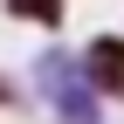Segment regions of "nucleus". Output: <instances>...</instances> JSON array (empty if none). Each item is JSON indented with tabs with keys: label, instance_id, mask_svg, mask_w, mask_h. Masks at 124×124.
I'll return each instance as SVG.
<instances>
[{
	"label": "nucleus",
	"instance_id": "nucleus-1",
	"mask_svg": "<svg viewBox=\"0 0 124 124\" xmlns=\"http://www.w3.org/2000/svg\"><path fill=\"white\" fill-rule=\"evenodd\" d=\"M90 76H97L103 90H124V48L117 41H97V48H90Z\"/></svg>",
	"mask_w": 124,
	"mask_h": 124
},
{
	"label": "nucleus",
	"instance_id": "nucleus-2",
	"mask_svg": "<svg viewBox=\"0 0 124 124\" xmlns=\"http://www.w3.org/2000/svg\"><path fill=\"white\" fill-rule=\"evenodd\" d=\"M14 14H41V21H62V0H14Z\"/></svg>",
	"mask_w": 124,
	"mask_h": 124
}]
</instances>
